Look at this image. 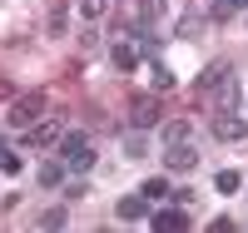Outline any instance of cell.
I'll use <instances>...</instances> for the list:
<instances>
[{
  "instance_id": "cell-1",
  "label": "cell",
  "mask_w": 248,
  "mask_h": 233,
  "mask_svg": "<svg viewBox=\"0 0 248 233\" xmlns=\"http://www.w3.org/2000/svg\"><path fill=\"white\" fill-rule=\"evenodd\" d=\"M60 154H65V164L75 169V174H90L94 169V149L85 134H60Z\"/></svg>"
},
{
  "instance_id": "cell-2",
  "label": "cell",
  "mask_w": 248,
  "mask_h": 233,
  "mask_svg": "<svg viewBox=\"0 0 248 233\" xmlns=\"http://www.w3.org/2000/svg\"><path fill=\"white\" fill-rule=\"evenodd\" d=\"M40 114H45V94H25V99H15L5 109V124H15V129H35Z\"/></svg>"
},
{
  "instance_id": "cell-3",
  "label": "cell",
  "mask_w": 248,
  "mask_h": 233,
  "mask_svg": "<svg viewBox=\"0 0 248 233\" xmlns=\"http://www.w3.org/2000/svg\"><path fill=\"white\" fill-rule=\"evenodd\" d=\"M209 129H214V139H223V144H238V139L248 134V124H243V119H238L233 109H218Z\"/></svg>"
},
{
  "instance_id": "cell-4",
  "label": "cell",
  "mask_w": 248,
  "mask_h": 233,
  "mask_svg": "<svg viewBox=\"0 0 248 233\" xmlns=\"http://www.w3.org/2000/svg\"><path fill=\"white\" fill-rule=\"evenodd\" d=\"M159 119H164V109H159V99H149V94H139V99L129 104V124H134V129H154Z\"/></svg>"
},
{
  "instance_id": "cell-5",
  "label": "cell",
  "mask_w": 248,
  "mask_h": 233,
  "mask_svg": "<svg viewBox=\"0 0 248 233\" xmlns=\"http://www.w3.org/2000/svg\"><path fill=\"white\" fill-rule=\"evenodd\" d=\"M164 164H169L174 174H189V169L199 164V154H194V144H189V139H179V144H169V149H164Z\"/></svg>"
},
{
  "instance_id": "cell-6",
  "label": "cell",
  "mask_w": 248,
  "mask_h": 233,
  "mask_svg": "<svg viewBox=\"0 0 248 233\" xmlns=\"http://www.w3.org/2000/svg\"><path fill=\"white\" fill-rule=\"evenodd\" d=\"M114 218H124V223H139V218H149V199H144V194H124V199L114 203Z\"/></svg>"
},
{
  "instance_id": "cell-7",
  "label": "cell",
  "mask_w": 248,
  "mask_h": 233,
  "mask_svg": "<svg viewBox=\"0 0 248 233\" xmlns=\"http://www.w3.org/2000/svg\"><path fill=\"white\" fill-rule=\"evenodd\" d=\"M149 223H154L159 233H184V228H189V214H184V208H159Z\"/></svg>"
},
{
  "instance_id": "cell-8",
  "label": "cell",
  "mask_w": 248,
  "mask_h": 233,
  "mask_svg": "<svg viewBox=\"0 0 248 233\" xmlns=\"http://www.w3.org/2000/svg\"><path fill=\"white\" fill-rule=\"evenodd\" d=\"M229 75H233V65H229V60H214V65L199 75V94H203V90H214V84H218V79H229Z\"/></svg>"
},
{
  "instance_id": "cell-9",
  "label": "cell",
  "mask_w": 248,
  "mask_h": 233,
  "mask_svg": "<svg viewBox=\"0 0 248 233\" xmlns=\"http://www.w3.org/2000/svg\"><path fill=\"white\" fill-rule=\"evenodd\" d=\"M214 99H218V109H233V104H238V79H218Z\"/></svg>"
},
{
  "instance_id": "cell-10",
  "label": "cell",
  "mask_w": 248,
  "mask_h": 233,
  "mask_svg": "<svg viewBox=\"0 0 248 233\" xmlns=\"http://www.w3.org/2000/svg\"><path fill=\"white\" fill-rule=\"evenodd\" d=\"M214 188H218V194H238V188H243L238 169H218V174H214Z\"/></svg>"
},
{
  "instance_id": "cell-11",
  "label": "cell",
  "mask_w": 248,
  "mask_h": 233,
  "mask_svg": "<svg viewBox=\"0 0 248 233\" xmlns=\"http://www.w3.org/2000/svg\"><path fill=\"white\" fill-rule=\"evenodd\" d=\"M30 144H40V149H45V144H60V124H35Z\"/></svg>"
},
{
  "instance_id": "cell-12",
  "label": "cell",
  "mask_w": 248,
  "mask_h": 233,
  "mask_svg": "<svg viewBox=\"0 0 248 233\" xmlns=\"http://www.w3.org/2000/svg\"><path fill=\"white\" fill-rule=\"evenodd\" d=\"M109 60H114V65H119L124 75H129V70L139 65V55H134V45H114V50H109Z\"/></svg>"
},
{
  "instance_id": "cell-13",
  "label": "cell",
  "mask_w": 248,
  "mask_h": 233,
  "mask_svg": "<svg viewBox=\"0 0 248 233\" xmlns=\"http://www.w3.org/2000/svg\"><path fill=\"white\" fill-rule=\"evenodd\" d=\"M179 139H189V119H169L164 124V144H179Z\"/></svg>"
},
{
  "instance_id": "cell-14",
  "label": "cell",
  "mask_w": 248,
  "mask_h": 233,
  "mask_svg": "<svg viewBox=\"0 0 248 233\" xmlns=\"http://www.w3.org/2000/svg\"><path fill=\"white\" fill-rule=\"evenodd\" d=\"M40 184H45V188L65 184V169H60V164H40Z\"/></svg>"
},
{
  "instance_id": "cell-15",
  "label": "cell",
  "mask_w": 248,
  "mask_h": 233,
  "mask_svg": "<svg viewBox=\"0 0 248 233\" xmlns=\"http://www.w3.org/2000/svg\"><path fill=\"white\" fill-rule=\"evenodd\" d=\"M0 169H5V174H20V159H15V149L5 144V134H0Z\"/></svg>"
},
{
  "instance_id": "cell-16",
  "label": "cell",
  "mask_w": 248,
  "mask_h": 233,
  "mask_svg": "<svg viewBox=\"0 0 248 233\" xmlns=\"http://www.w3.org/2000/svg\"><path fill=\"white\" fill-rule=\"evenodd\" d=\"M154 90H174V70L164 60H154Z\"/></svg>"
},
{
  "instance_id": "cell-17",
  "label": "cell",
  "mask_w": 248,
  "mask_h": 233,
  "mask_svg": "<svg viewBox=\"0 0 248 233\" xmlns=\"http://www.w3.org/2000/svg\"><path fill=\"white\" fill-rule=\"evenodd\" d=\"M139 194H144V199H169V184H164V179H144Z\"/></svg>"
},
{
  "instance_id": "cell-18",
  "label": "cell",
  "mask_w": 248,
  "mask_h": 233,
  "mask_svg": "<svg viewBox=\"0 0 248 233\" xmlns=\"http://www.w3.org/2000/svg\"><path fill=\"white\" fill-rule=\"evenodd\" d=\"M199 25H203V15H199V10H194V15H184V20H179V40L199 35Z\"/></svg>"
},
{
  "instance_id": "cell-19",
  "label": "cell",
  "mask_w": 248,
  "mask_h": 233,
  "mask_svg": "<svg viewBox=\"0 0 248 233\" xmlns=\"http://www.w3.org/2000/svg\"><path fill=\"white\" fill-rule=\"evenodd\" d=\"M124 159H144V139H139V129L124 134Z\"/></svg>"
},
{
  "instance_id": "cell-20",
  "label": "cell",
  "mask_w": 248,
  "mask_h": 233,
  "mask_svg": "<svg viewBox=\"0 0 248 233\" xmlns=\"http://www.w3.org/2000/svg\"><path fill=\"white\" fill-rule=\"evenodd\" d=\"M40 228H65V208H50V214H40Z\"/></svg>"
},
{
  "instance_id": "cell-21",
  "label": "cell",
  "mask_w": 248,
  "mask_h": 233,
  "mask_svg": "<svg viewBox=\"0 0 248 233\" xmlns=\"http://www.w3.org/2000/svg\"><path fill=\"white\" fill-rule=\"evenodd\" d=\"M99 10H105V5H99V0H79V15H85V20H94Z\"/></svg>"
},
{
  "instance_id": "cell-22",
  "label": "cell",
  "mask_w": 248,
  "mask_h": 233,
  "mask_svg": "<svg viewBox=\"0 0 248 233\" xmlns=\"http://www.w3.org/2000/svg\"><path fill=\"white\" fill-rule=\"evenodd\" d=\"M229 5H233V10H248V0H229Z\"/></svg>"
},
{
  "instance_id": "cell-23",
  "label": "cell",
  "mask_w": 248,
  "mask_h": 233,
  "mask_svg": "<svg viewBox=\"0 0 248 233\" xmlns=\"http://www.w3.org/2000/svg\"><path fill=\"white\" fill-rule=\"evenodd\" d=\"M0 99H10V84H0Z\"/></svg>"
}]
</instances>
